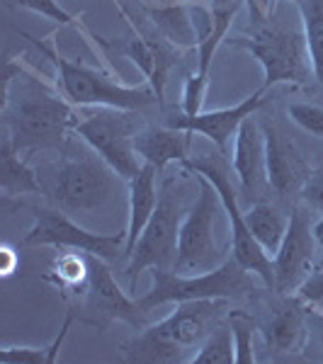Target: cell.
Listing matches in <instances>:
<instances>
[{
    "label": "cell",
    "mask_w": 323,
    "mask_h": 364,
    "mask_svg": "<svg viewBox=\"0 0 323 364\" xmlns=\"http://www.w3.org/2000/svg\"><path fill=\"white\" fill-rule=\"evenodd\" d=\"M0 109L10 144L20 154L58 149L68 134H75L80 122L75 105H70L56 85L44 83L15 61H5Z\"/></svg>",
    "instance_id": "6da1fadb"
},
{
    "label": "cell",
    "mask_w": 323,
    "mask_h": 364,
    "mask_svg": "<svg viewBox=\"0 0 323 364\" xmlns=\"http://www.w3.org/2000/svg\"><path fill=\"white\" fill-rule=\"evenodd\" d=\"M231 168L238 178L240 195L260 197L263 190L270 187L265 168V136H263V127L253 117H248L238 129L236 141H233Z\"/></svg>",
    "instance_id": "e0dca14e"
},
{
    "label": "cell",
    "mask_w": 323,
    "mask_h": 364,
    "mask_svg": "<svg viewBox=\"0 0 323 364\" xmlns=\"http://www.w3.org/2000/svg\"><path fill=\"white\" fill-rule=\"evenodd\" d=\"M120 180L100 156L66 158L51 170L49 182H42V192L68 216H78L102 209L115 197Z\"/></svg>",
    "instance_id": "ba28073f"
},
{
    "label": "cell",
    "mask_w": 323,
    "mask_h": 364,
    "mask_svg": "<svg viewBox=\"0 0 323 364\" xmlns=\"http://www.w3.org/2000/svg\"><path fill=\"white\" fill-rule=\"evenodd\" d=\"M139 134L137 112L117 107H92V112L80 117L75 136H80L92 154L102 158L122 180H132L141 170V158L134 149Z\"/></svg>",
    "instance_id": "30bf717a"
},
{
    "label": "cell",
    "mask_w": 323,
    "mask_h": 364,
    "mask_svg": "<svg viewBox=\"0 0 323 364\" xmlns=\"http://www.w3.org/2000/svg\"><path fill=\"white\" fill-rule=\"evenodd\" d=\"M144 10L151 27H156V32L161 37H166L170 44H175L178 49H197V34L190 20L187 0L178 5H163V8H149V5H144Z\"/></svg>",
    "instance_id": "603a6c76"
},
{
    "label": "cell",
    "mask_w": 323,
    "mask_h": 364,
    "mask_svg": "<svg viewBox=\"0 0 323 364\" xmlns=\"http://www.w3.org/2000/svg\"><path fill=\"white\" fill-rule=\"evenodd\" d=\"M307 209L295 207L290 216V226L282 238L277 252L272 257L275 267V291L282 296H290L299 289L304 279L316 267V238Z\"/></svg>",
    "instance_id": "4fadbf2b"
},
{
    "label": "cell",
    "mask_w": 323,
    "mask_h": 364,
    "mask_svg": "<svg viewBox=\"0 0 323 364\" xmlns=\"http://www.w3.org/2000/svg\"><path fill=\"white\" fill-rule=\"evenodd\" d=\"M299 197H302V202L307 204L309 209L323 211V168L311 170L302 192H299Z\"/></svg>",
    "instance_id": "d6a6232c"
},
{
    "label": "cell",
    "mask_w": 323,
    "mask_h": 364,
    "mask_svg": "<svg viewBox=\"0 0 323 364\" xmlns=\"http://www.w3.org/2000/svg\"><path fill=\"white\" fill-rule=\"evenodd\" d=\"M0 187H3L5 199L42 192V180H39L37 173L27 166V161L22 158L20 151L10 144L8 136L0 144Z\"/></svg>",
    "instance_id": "7402d4cb"
},
{
    "label": "cell",
    "mask_w": 323,
    "mask_h": 364,
    "mask_svg": "<svg viewBox=\"0 0 323 364\" xmlns=\"http://www.w3.org/2000/svg\"><path fill=\"white\" fill-rule=\"evenodd\" d=\"M5 5L10 8H22L29 10V13H37L42 17H49V20L58 22V25H66V27H80V20L75 15H70L68 10H63L58 5V0H5Z\"/></svg>",
    "instance_id": "f546056e"
},
{
    "label": "cell",
    "mask_w": 323,
    "mask_h": 364,
    "mask_svg": "<svg viewBox=\"0 0 323 364\" xmlns=\"http://www.w3.org/2000/svg\"><path fill=\"white\" fill-rule=\"evenodd\" d=\"M287 114H290L292 122H295L297 127H302L307 134L323 139V107L311 105V102H295V105H290Z\"/></svg>",
    "instance_id": "4dcf8cb0"
},
{
    "label": "cell",
    "mask_w": 323,
    "mask_h": 364,
    "mask_svg": "<svg viewBox=\"0 0 323 364\" xmlns=\"http://www.w3.org/2000/svg\"><path fill=\"white\" fill-rule=\"evenodd\" d=\"M144 5L149 8H163V5H178V3H185V0H141Z\"/></svg>",
    "instance_id": "8d00e7d4"
},
{
    "label": "cell",
    "mask_w": 323,
    "mask_h": 364,
    "mask_svg": "<svg viewBox=\"0 0 323 364\" xmlns=\"http://www.w3.org/2000/svg\"><path fill=\"white\" fill-rule=\"evenodd\" d=\"M132 27L134 34L125 44L117 46V51L125 54L132 63H137V68L146 75V80L156 90L158 102L163 105V90H166L168 83V73L180 61V49L175 44H170L166 37H161L156 32V27L151 29H137V25Z\"/></svg>",
    "instance_id": "2e32d148"
},
{
    "label": "cell",
    "mask_w": 323,
    "mask_h": 364,
    "mask_svg": "<svg viewBox=\"0 0 323 364\" xmlns=\"http://www.w3.org/2000/svg\"><path fill=\"white\" fill-rule=\"evenodd\" d=\"M75 318L83 323H90L97 331L107 328V323L112 321H125L134 331L146 328L144 311L139 309L137 299L127 296L117 284L110 262H105L102 257L90 255V282L80 304L73 309Z\"/></svg>",
    "instance_id": "7c38bea8"
},
{
    "label": "cell",
    "mask_w": 323,
    "mask_h": 364,
    "mask_svg": "<svg viewBox=\"0 0 323 364\" xmlns=\"http://www.w3.org/2000/svg\"><path fill=\"white\" fill-rule=\"evenodd\" d=\"M207 87H209V75H202V73H197V70L192 75H187L185 87H183V114L195 117L202 112Z\"/></svg>",
    "instance_id": "1f68e13d"
},
{
    "label": "cell",
    "mask_w": 323,
    "mask_h": 364,
    "mask_svg": "<svg viewBox=\"0 0 323 364\" xmlns=\"http://www.w3.org/2000/svg\"><path fill=\"white\" fill-rule=\"evenodd\" d=\"M253 291V272L236 257H228L219 267L199 274H180L175 269L156 267L151 272V289L137 299L139 309L149 314L163 304H183L192 299H238Z\"/></svg>",
    "instance_id": "5b68a950"
},
{
    "label": "cell",
    "mask_w": 323,
    "mask_h": 364,
    "mask_svg": "<svg viewBox=\"0 0 323 364\" xmlns=\"http://www.w3.org/2000/svg\"><path fill=\"white\" fill-rule=\"evenodd\" d=\"M0 255H3V274H5V277H10V274L15 272V267L20 265V260H17L15 250L10 248V245H3V250H0Z\"/></svg>",
    "instance_id": "836d02e7"
},
{
    "label": "cell",
    "mask_w": 323,
    "mask_h": 364,
    "mask_svg": "<svg viewBox=\"0 0 323 364\" xmlns=\"http://www.w3.org/2000/svg\"><path fill=\"white\" fill-rule=\"evenodd\" d=\"M75 321V314H70L63 318V326L54 338V343L46 345V348H3L0 350V362L8 364H54L58 360V350H61L63 340H66L70 326Z\"/></svg>",
    "instance_id": "4316f807"
},
{
    "label": "cell",
    "mask_w": 323,
    "mask_h": 364,
    "mask_svg": "<svg viewBox=\"0 0 323 364\" xmlns=\"http://www.w3.org/2000/svg\"><path fill=\"white\" fill-rule=\"evenodd\" d=\"M265 105H268L265 90H255L253 95L240 100L233 107L214 109V112H199L195 117H187V114L168 117L166 124L173 129H183V132H190V134H202V136H207L219 151H226L228 141L236 139L240 124H243L248 117H253L260 107H265Z\"/></svg>",
    "instance_id": "9a60e30c"
},
{
    "label": "cell",
    "mask_w": 323,
    "mask_h": 364,
    "mask_svg": "<svg viewBox=\"0 0 323 364\" xmlns=\"http://www.w3.org/2000/svg\"><path fill=\"white\" fill-rule=\"evenodd\" d=\"M27 211H32L34 224L22 238V245H51V248L61 250H80L88 255H97L105 262H117L125 255L127 248V228L117 233H95L88 231L73 221V216H68L66 211L58 207H29L22 204Z\"/></svg>",
    "instance_id": "9c48e42d"
},
{
    "label": "cell",
    "mask_w": 323,
    "mask_h": 364,
    "mask_svg": "<svg viewBox=\"0 0 323 364\" xmlns=\"http://www.w3.org/2000/svg\"><path fill=\"white\" fill-rule=\"evenodd\" d=\"M185 216V190L175 178H168L158 192V204L146 224L144 233L139 236L132 255L127 262V279L129 291L137 294V282L144 269H173L178 257V236L180 224Z\"/></svg>",
    "instance_id": "52a82bcc"
},
{
    "label": "cell",
    "mask_w": 323,
    "mask_h": 364,
    "mask_svg": "<svg viewBox=\"0 0 323 364\" xmlns=\"http://www.w3.org/2000/svg\"><path fill=\"white\" fill-rule=\"evenodd\" d=\"M248 10H255L260 15H272L277 10V0H245Z\"/></svg>",
    "instance_id": "e575fe53"
},
{
    "label": "cell",
    "mask_w": 323,
    "mask_h": 364,
    "mask_svg": "<svg viewBox=\"0 0 323 364\" xmlns=\"http://www.w3.org/2000/svg\"><path fill=\"white\" fill-rule=\"evenodd\" d=\"M297 8L302 15L314 78L323 85V0H299Z\"/></svg>",
    "instance_id": "d4e9b609"
},
{
    "label": "cell",
    "mask_w": 323,
    "mask_h": 364,
    "mask_svg": "<svg viewBox=\"0 0 323 364\" xmlns=\"http://www.w3.org/2000/svg\"><path fill=\"white\" fill-rule=\"evenodd\" d=\"M183 168L187 173L204 175L214 190L219 192L221 204H224V214L228 216V226H231V255L243 265L248 272H253L255 277L263 279V284L268 289H275V267L272 257L268 255L265 248L255 240L250 233L248 224H245V211H240L236 190L231 182V163H226L224 151L219 154H202V156H190L183 161Z\"/></svg>",
    "instance_id": "8992f818"
},
{
    "label": "cell",
    "mask_w": 323,
    "mask_h": 364,
    "mask_svg": "<svg viewBox=\"0 0 323 364\" xmlns=\"http://www.w3.org/2000/svg\"><path fill=\"white\" fill-rule=\"evenodd\" d=\"M260 336L265 340L270 357H290L307 348V318L304 301L282 299L275 304L270 316L260 323Z\"/></svg>",
    "instance_id": "ac0fdd59"
},
{
    "label": "cell",
    "mask_w": 323,
    "mask_h": 364,
    "mask_svg": "<svg viewBox=\"0 0 323 364\" xmlns=\"http://www.w3.org/2000/svg\"><path fill=\"white\" fill-rule=\"evenodd\" d=\"M311 228H314V238H316V245H319V248L323 250V216H321V219L316 221V224L311 226Z\"/></svg>",
    "instance_id": "d590c367"
},
{
    "label": "cell",
    "mask_w": 323,
    "mask_h": 364,
    "mask_svg": "<svg viewBox=\"0 0 323 364\" xmlns=\"http://www.w3.org/2000/svg\"><path fill=\"white\" fill-rule=\"evenodd\" d=\"M319 340H321V345H323V326L319 328Z\"/></svg>",
    "instance_id": "74e56055"
},
{
    "label": "cell",
    "mask_w": 323,
    "mask_h": 364,
    "mask_svg": "<svg viewBox=\"0 0 323 364\" xmlns=\"http://www.w3.org/2000/svg\"><path fill=\"white\" fill-rule=\"evenodd\" d=\"M192 134L183 132V129L173 127H144L139 129L137 139H134V149H137L139 158L144 163L161 170H166L168 163H183L190 158Z\"/></svg>",
    "instance_id": "d6986e66"
},
{
    "label": "cell",
    "mask_w": 323,
    "mask_h": 364,
    "mask_svg": "<svg viewBox=\"0 0 323 364\" xmlns=\"http://www.w3.org/2000/svg\"><path fill=\"white\" fill-rule=\"evenodd\" d=\"M44 279L56 287L58 294L66 299L70 304V311H73L80 304L88 289V282H90V255L88 252H83V255L61 252L54 260V265L46 269Z\"/></svg>",
    "instance_id": "44dd1931"
},
{
    "label": "cell",
    "mask_w": 323,
    "mask_h": 364,
    "mask_svg": "<svg viewBox=\"0 0 323 364\" xmlns=\"http://www.w3.org/2000/svg\"><path fill=\"white\" fill-rule=\"evenodd\" d=\"M260 127L263 136H265V168L270 187L282 199L299 195L311 175L307 158L295 141L287 139V134H282L272 122H263Z\"/></svg>",
    "instance_id": "5bb4252c"
},
{
    "label": "cell",
    "mask_w": 323,
    "mask_h": 364,
    "mask_svg": "<svg viewBox=\"0 0 323 364\" xmlns=\"http://www.w3.org/2000/svg\"><path fill=\"white\" fill-rule=\"evenodd\" d=\"M156 175H158V168L151 166V163H144L139 173L129 180V221H127L125 257L132 255L139 236L144 233L146 224H149L156 211V204H158Z\"/></svg>",
    "instance_id": "ffe728a7"
},
{
    "label": "cell",
    "mask_w": 323,
    "mask_h": 364,
    "mask_svg": "<svg viewBox=\"0 0 323 364\" xmlns=\"http://www.w3.org/2000/svg\"><path fill=\"white\" fill-rule=\"evenodd\" d=\"M173 314L156 326H146L125 345L127 362L175 364L190 362L185 352L199 350L216 328L228 318V299H192L175 304Z\"/></svg>",
    "instance_id": "7a4b0ae2"
},
{
    "label": "cell",
    "mask_w": 323,
    "mask_h": 364,
    "mask_svg": "<svg viewBox=\"0 0 323 364\" xmlns=\"http://www.w3.org/2000/svg\"><path fill=\"white\" fill-rule=\"evenodd\" d=\"M250 13V25L238 37L228 39L231 46L248 51L263 66V85L260 90H270L272 85L292 83L304 85L314 75L311 58L304 37V25L290 22V17L275 10L272 15Z\"/></svg>",
    "instance_id": "3957f363"
},
{
    "label": "cell",
    "mask_w": 323,
    "mask_h": 364,
    "mask_svg": "<svg viewBox=\"0 0 323 364\" xmlns=\"http://www.w3.org/2000/svg\"><path fill=\"white\" fill-rule=\"evenodd\" d=\"M25 37L37 46L39 54L51 61V66L56 70L54 85L75 107H117L139 112V109H146L158 102V95L149 80L139 85H125L105 70L61 56L49 39H39L32 37V34H25Z\"/></svg>",
    "instance_id": "277c9868"
},
{
    "label": "cell",
    "mask_w": 323,
    "mask_h": 364,
    "mask_svg": "<svg viewBox=\"0 0 323 364\" xmlns=\"http://www.w3.org/2000/svg\"><path fill=\"white\" fill-rule=\"evenodd\" d=\"M195 180H197V199L185 211L183 224H180L178 257H175V267H173L180 274L207 272V269H214L216 262L224 257V252L216 248V238H214L216 216L221 214L224 204H221L219 192L214 190V185L204 175L195 173Z\"/></svg>",
    "instance_id": "8fae6325"
},
{
    "label": "cell",
    "mask_w": 323,
    "mask_h": 364,
    "mask_svg": "<svg viewBox=\"0 0 323 364\" xmlns=\"http://www.w3.org/2000/svg\"><path fill=\"white\" fill-rule=\"evenodd\" d=\"M287 3H295V5H297V3H299V0H287Z\"/></svg>",
    "instance_id": "f35d334b"
},
{
    "label": "cell",
    "mask_w": 323,
    "mask_h": 364,
    "mask_svg": "<svg viewBox=\"0 0 323 364\" xmlns=\"http://www.w3.org/2000/svg\"><path fill=\"white\" fill-rule=\"evenodd\" d=\"M245 224H248L250 233L255 236L258 243L265 248V252H277L282 238L290 226V216L282 211L277 204L270 202H255L250 209H245Z\"/></svg>",
    "instance_id": "cb8c5ba5"
},
{
    "label": "cell",
    "mask_w": 323,
    "mask_h": 364,
    "mask_svg": "<svg viewBox=\"0 0 323 364\" xmlns=\"http://www.w3.org/2000/svg\"><path fill=\"white\" fill-rule=\"evenodd\" d=\"M190 364H236V343L228 321L221 323L211 336L199 345L197 355L190 357Z\"/></svg>",
    "instance_id": "83f0119b"
},
{
    "label": "cell",
    "mask_w": 323,
    "mask_h": 364,
    "mask_svg": "<svg viewBox=\"0 0 323 364\" xmlns=\"http://www.w3.org/2000/svg\"><path fill=\"white\" fill-rule=\"evenodd\" d=\"M243 8V3H233V5H211L214 10V29L202 44H197V63L195 70L202 75H209L211 68V58H214L216 49L224 44V39L228 37V29L233 25V17L238 15V10Z\"/></svg>",
    "instance_id": "484cf974"
},
{
    "label": "cell",
    "mask_w": 323,
    "mask_h": 364,
    "mask_svg": "<svg viewBox=\"0 0 323 364\" xmlns=\"http://www.w3.org/2000/svg\"><path fill=\"white\" fill-rule=\"evenodd\" d=\"M228 326L233 331V343H236V364H253L255 362V345L253 338L260 331L253 316L243 314V311L231 309L228 311Z\"/></svg>",
    "instance_id": "f1b7e54d"
}]
</instances>
